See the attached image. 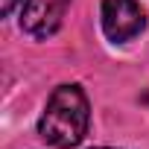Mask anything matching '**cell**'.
I'll list each match as a JSON object with an SVG mask.
<instances>
[{"mask_svg":"<svg viewBox=\"0 0 149 149\" xmlns=\"http://www.w3.org/2000/svg\"><path fill=\"white\" fill-rule=\"evenodd\" d=\"M21 3V0H0V15L3 18H9L12 12H15V6Z\"/></svg>","mask_w":149,"mask_h":149,"instance_id":"4","label":"cell"},{"mask_svg":"<svg viewBox=\"0 0 149 149\" xmlns=\"http://www.w3.org/2000/svg\"><path fill=\"white\" fill-rule=\"evenodd\" d=\"M70 6V0H24L21 6V29L32 38H50Z\"/></svg>","mask_w":149,"mask_h":149,"instance_id":"3","label":"cell"},{"mask_svg":"<svg viewBox=\"0 0 149 149\" xmlns=\"http://www.w3.org/2000/svg\"><path fill=\"white\" fill-rule=\"evenodd\" d=\"M91 123V105L79 85H58L38 120V134L56 149H73L82 143Z\"/></svg>","mask_w":149,"mask_h":149,"instance_id":"1","label":"cell"},{"mask_svg":"<svg viewBox=\"0 0 149 149\" xmlns=\"http://www.w3.org/2000/svg\"><path fill=\"white\" fill-rule=\"evenodd\" d=\"M100 149H111V146H100Z\"/></svg>","mask_w":149,"mask_h":149,"instance_id":"5","label":"cell"},{"mask_svg":"<svg viewBox=\"0 0 149 149\" xmlns=\"http://www.w3.org/2000/svg\"><path fill=\"white\" fill-rule=\"evenodd\" d=\"M100 21H102L105 38L114 44L132 41L134 35H140L146 29V15H143L140 3H134V0H102Z\"/></svg>","mask_w":149,"mask_h":149,"instance_id":"2","label":"cell"}]
</instances>
